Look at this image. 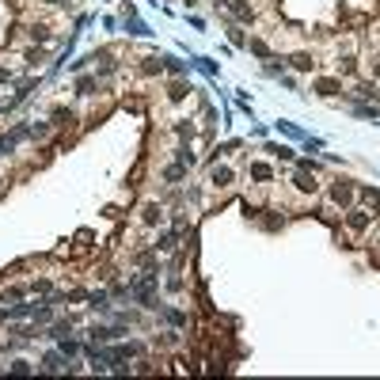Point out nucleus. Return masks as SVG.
<instances>
[{
	"label": "nucleus",
	"instance_id": "nucleus-6",
	"mask_svg": "<svg viewBox=\"0 0 380 380\" xmlns=\"http://www.w3.org/2000/svg\"><path fill=\"white\" fill-rule=\"evenodd\" d=\"M76 95H84V99H87V95H95V80H92V76L76 80Z\"/></svg>",
	"mask_w": 380,
	"mask_h": 380
},
{
	"label": "nucleus",
	"instance_id": "nucleus-12",
	"mask_svg": "<svg viewBox=\"0 0 380 380\" xmlns=\"http://www.w3.org/2000/svg\"><path fill=\"white\" fill-rule=\"evenodd\" d=\"M46 4H61V0H46Z\"/></svg>",
	"mask_w": 380,
	"mask_h": 380
},
{
	"label": "nucleus",
	"instance_id": "nucleus-3",
	"mask_svg": "<svg viewBox=\"0 0 380 380\" xmlns=\"http://www.w3.org/2000/svg\"><path fill=\"white\" fill-rule=\"evenodd\" d=\"M225 4H228V8H232V12H236L240 19H247V23L255 19V12H251V4H247V0H225Z\"/></svg>",
	"mask_w": 380,
	"mask_h": 380
},
{
	"label": "nucleus",
	"instance_id": "nucleus-2",
	"mask_svg": "<svg viewBox=\"0 0 380 380\" xmlns=\"http://www.w3.org/2000/svg\"><path fill=\"white\" fill-rule=\"evenodd\" d=\"M209 183L217 190H225V187H232V168H213V175H209Z\"/></svg>",
	"mask_w": 380,
	"mask_h": 380
},
{
	"label": "nucleus",
	"instance_id": "nucleus-8",
	"mask_svg": "<svg viewBox=\"0 0 380 380\" xmlns=\"http://www.w3.org/2000/svg\"><path fill=\"white\" fill-rule=\"evenodd\" d=\"M316 87H319V95H335L338 92V80H319Z\"/></svg>",
	"mask_w": 380,
	"mask_h": 380
},
{
	"label": "nucleus",
	"instance_id": "nucleus-7",
	"mask_svg": "<svg viewBox=\"0 0 380 380\" xmlns=\"http://www.w3.org/2000/svg\"><path fill=\"white\" fill-rule=\"evenodd\" d=\"M331 194H335V202H350V194H354V190H350V183H342V179H338Z\"/></svg>",
	"mask_w": 380,
	"mask_h": 380
},
{
	"label": "nucleus",
	"instance_id": "nucleus-1",
	"mask_svg": "<svg viewBox=\"0 0 380 380\" xmlns=\"http://www.w3.org/2000/svg\"><path fill=\"white\" fill-rule=\"evenodd\" d=\"M160 217H164V209L156 206V202H149V206L141 209V225H149V228H152V225H160Z\"/></svg>",
	"mask_w": 380,
	"mask_h": 380
},
{
	"label": "nucleus",
	"instance_id": "nucleus-11",
	"mask_svg": "<svg viewBox=\"0 0 380 380\" xmlns=\"http://www.w3.org/2000/svg\"><path fill=\"white\" fill-rule=\"evenodd\" d=\"M92 308L103 312V308H106V293H92Z\"/></svg>",
	"mask_w": 380,
	"mask_h": 380
},
{
	"label": "nucleus",
	"instance_id": "nucleus-4",
	"mask_svg": "<svg viewBox=\"0 0 380 380\" xmlns=\"http://www.w3.org/2000/svg\"><path fill=\"white\" fill-rule=\"evenodd\" d=\"M346 225H350V228H354V232H361V228L369 225V217H365V213H361V209H350V217H346Z\"/></svg>",
	"mask_w": 380,
	"mask_h": 380
},
{
	"label": "nucleus",
	"instance_id": "nucleus-5",
	"mask_svg": "<svg viewBox=\"0 0 380 380\" xmlns=\"http://www.w3.org/2000/svg\"><path fill=\"white\" fill-rule=\"evenodd\" d=\"M251 175H255L259 183H270V179H274V171H270L266 164H251Z\"/></svg>",
	"mask_w": 380,
	"mask_h": 380
},
{
	"label": "nucleus",
	"instance_id": "nucleus-9",
	"mask_svg": "<svg viewBox=\"0 0 380 380\" xmlns=\"http://www.w3.org/2000/svg\"><path fill=\"white\" fill-rule=\"evenodd\" d=\"M156 247H160V251H171V247H175V236H171V232H164V236L156 240Z\"/></svg>",
	"mask_w": 380,
	"mask_h": 380
},
{
	"label": "nucleus",
	"instance_id": "nucleus-10",
	"mask_svg": "<svg viewBox=\"0 0 380 380\" xmlns=\"http://www.w3.org/2000/svg\"><path fill=\"white\" fill-rule=\"evenodd\" d=\"M293 65H297V69H312V65H316V61H312L308 53H297V57H293Z\"/></svg>",
	"mask_w": 380,
	"mask_h": 380
}]
</instances>
